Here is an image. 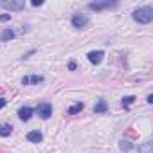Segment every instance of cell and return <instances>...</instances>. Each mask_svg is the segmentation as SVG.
I'll return each instance as SVG.
<instances>
[{"mask_svg": "<svg viewBox=\"0 0 153 153\" xmlns=\"http://www.w3.org/2000/svg\"><path fill=\"white\" fill-rule=\"evenodd\" d=\"M133 20L139 24H149L153 20V9L149 6L146 7H139L137 11H133Z\"/></svg>", "mask_w": 153, "mask_h": 153, "instance_id": "1", "label": "cell"}, {"mask_svg": "<svg viewBox=\"0 0 153 153\" xmlns=\"http://www.w3.org/2000/svg\"><path fill=\"white\" fill-rule=\"evenodd\" d=\"M72 25H74L76 29H83V27H87V25H88L87 15H83V13H74V15H72Z\"/></svg>", "mask_w": 153, "mask_h": 153, "instance_id": "2", "label": "cell"}, {"mask_svg": "<svg viewBox=\"0 0 153 153\" xmlns=\"http://www.w3.org/2000/svg\"><path fill=\"white\" fill-rule=\"evenodd\" d=\"M24 6H25L24 0H6V2H2V7L9 11H20L24 9Z\"/></svg>", "mask_w": 153, "mask_h": 153, "instance_id": "3", "label": "cell"}, {"mask_svg": "<svg viewBox=\"0 0 153 153\" xmlns=\"http://www.w3.org/2000/svg\"><path fill=\"white\" fill-rule=\"evenodd\" d=\"M36 110H38V115H40L42 119H49V117L52 115V106H51L49 103H40Z\"/></svg>", "mask_w": 153, "mask_h": 153, "instance_id": "4", "label": "cell"}, {"mask_svg": "<svg viewBox=\"0 0 153 153\" xmlns=\"http://www.w3.org/2000/svg\"><path fill=\"white\" fill-rule=\"evenodd\" d=\"M115 2H110V0H106V2H90L88 4V9L92 11H101V9H108V7H114Z\"/></svg>", "mask_w": 153, "mask_h": 153, "instance_id": "5", "label": "cell"}, {"mask_svg": "<svg viewBox=\"0 0 153 153\" xmlns=\"http://www.w3.org/2000/svg\"><path fill=\"white\" fill-rule=\"evenodd\" d=\"M103 56H105V52H103V51H92V52H88V54H87V58H88V61H90V63H101Z\"/></svg>", "mask_w": 153, "mask_h": 153, "instance_id": "6", "label": "cell"}, {"mask_svg": "<svg viewBox=\"0 0 153 153\" xmlns=\"http://www.w3.org/2000/svg\"><path fill=\"white\" fill-rule=\"evenodd\" d=\"M31 115H33V108H29V106H22V108L18 110V117H20L22 121H29Z\"/></svg>", "mask_w": 153, "mask_h": 153, "instance_id": "7", "label": "cell"}, {"mask_svg": "<svg viewBox=\"0 0 153 153\" xmlns=\"http://www.w3.org/2000/svg\"><path fill=\"white\" fill-rule=\"evenodd\" d=\"M42 139H43V135H42L38 130H33V131L27 133V140H29V142H40Z\"/></svg>", "mask_w": 153, "mask_h": 153, "instance_id": "8", "label": "cell"}, {"mask_svg": "<svg viewBox=\"0 0 153 153\" xmlns=\"http://www.w3.org/2000/svg\"><path fill=\"white\" fill-rule=\"evenodd\" d=\"M139 153H153V142L148 139L146 142H142L139 146Z\"/></svg>", "mask_w": 153, "mask_h": 153, "instance_id": "9", "label": "cell"}, {"mask_svg": "<svg viewBox=\"0 0 153 153\" xmlns=\"http://www.w3.org/2000/svg\"><path fill=\"white\" fill-rule=\"evenodd\" d=\"M42 81H43L42 76H27V78H24V79H22V83H24V85H29V83H42Z\"/></svg>", "mask_w": 153, "mask_h": 153, "instance_id": "10", "label": "cell"}, {"mask_svg": "<svg viewBox=\"0 0 153 153\" xmlns=\"http://www.w3.org/2000/svg\"><path fill=\"white\" fill-rule=\"evenodd\" d=\"M11 133H13L11 124H0V137H9Z\"/></svg>", "mask_w": 153, "mask_h": 153, "instance_id": "11", "label": "cell"}, {"mask_svg": "<svg viewBox=\"0 0 153 153\" xmlns=\"http://www.w3.org/2000/svg\"><path fill=\"white\" fill-rule=\"evenodd\" d=\"M106 108H108L106 101H103V99H101V101H97V105L94 106V112H96V114H105V112H106Z\"/></svg>", "mask_w": 153, "mask_h": 153, "instance_id": "12", "label": "cell"}, {"mask_svg": "<svg viewBox=\"0 0 153 153\" xmlns=\"http://www.w3.org/2000/svg\"><path fill=\"white\" fill-rule=\"evenodd\" d=\"M13 38H15V31H11V29H4V33L0 34V40H4V42L13 40Z\"/></svg>", "mask_w": 153, "mask_h": 153, "instance_id": "13", "label": "cell"}, {"mask_svg": "<svg viewBox=\"0 0 153 153\" xmlns=\"http://www.w3.org/2000/svg\"><path fill=\"white\" fill-rule=\"evenodd\" d=\"M81 110H83V103H78V105H74V106L68 108V114L74 115V114H78V112H81Z\"/></svg>", "mask_w": 153, "mask_h": 153, "instance_id": "14", "label": "cell"}, {"mask_svg": "<svg viewBox=\"0 0 153 153\" xmlns=\"http://www.w3.org/2000/svg\"><path fill=\"white\" fill-rule=\"evenodd\" d=\"M133 101H135V97H133V96H128V97H123V105H124L126 108H128V106H130V105H131Z\"/></svg>", "mask_w": 153, "mask_h": 153, "instance_id": "15", "label": "cell"}, {"mask_svg": "<svg viewBox=\"0 0 153 153\" xmlns=\"http://www.w3.org/2000/svg\"><path fill=\"white\" fill-rule=\"evenodd\" d=\"M130 148H131V144H130L128 140H121V149H126V151H128Z\"/></svg>", "mask_w": 153, "mask_h": 153, "instance_id": "16", "label": "cell"}, {"mask_svg": "<svg viewBox=\"0 0 153 153\" xmlns=\"http://www.w3.org/2000/svg\"><path fill=\"white\" fill-rule=\"evenodd\" d=\"M11 20V15H0V22H7Z\"/></svg>", "mask_w": 153, "mask_h": 153, "instance_id": "17", "label": "cell"}, {"mask_svg": "<svg viewBox=\"0 0 153 153\" xmlns=\"http://www.w3.org/2000/svg\"><path fill=\"white\" fill-rule=\"evenodd\" d=\"M6 103H7V101H6L4 97H0V108H4V106H6Z\"/></svg>", "mask_w": 153, "mask_h": 153, "instance_id": "18", "label": "cell"}, {"mask_svg": "<svg viewBox=\"0 0 153 153\" xmlns=\"http://www.w3.org/2000/svg\"><path fill=\"white\" fill-rule=\"evenodd\" d=\"M42 4H43L42 0H34V2H33V6H34V7H38V6H42Z\"/></svg>", "mask_w": 153, "mask_h": 153, "instance_id": "19", "label": "cell"}]
</instances>
